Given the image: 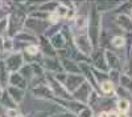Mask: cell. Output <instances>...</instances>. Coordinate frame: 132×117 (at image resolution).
Returning <instances> with one entry per match:
<instances>
[{"instance_id":"cell-1","label":"cell","mask_w":132,"mask_h":117,"mask_svg":"<svg viewBox=\"0 0 132 117\" xmlns=\"http://www.w3.org/2000/svg\"><path fill=\"white\" fill-rule=\"evenodd\" d=\"M75 41L78 43V48H79V51H82L85 55H89V53L91 52V45H90V41H89V37L87 36H85V35H82V36H78L75 39Z\"/></svg>"},{"instance_id":"cell-2","label":"cell","mask_w":132,"mask_h":117,"mask_svg":"<svg viewBox=\"0 0 132 117\" xmlns=\"http://www.w3.org/2000/svg\"><path fill=\"white\" fill-rule=\"evenodd\" d=\"M118 24L122 27L124 31H127V32H129V33H132V20H131L128 16L120 15V16L118 17Z\"/></svg>"},{"instance_id":"cell-3","label":"cell","mask_w":132,"mask_h":117,"mask_svg":"<svg viewBox=\"0 0 132 117\" xmlns=\"http://www.w3.org/2000/svg\"><path fill=\"white\" fill-rule=\"evenodd\" d=\"M106 59H107V63H108L110 67H112L114 69L118 68V65H119V57L115 55L114 52L107 51V52H106Z\"/></svg>"},{"instance_id":"cell-4","label":"cell","mask_w":132,"mask_h":117,"mask_svg":"<svg viewBox=\"0 0 132 117\" xmlns=\"http://www.w3.org/2000/svg\"><path fill=\"white\" fill-rule=\"evenodd\" d=\"M129 105L131 104H129V101L127 99H120L116 102V108H118L119 113H127L128 109H129Z\"/></svg>"},{"instance_id":"cell-5","label":"cell","mask_w":132,"mask_h":117,"mask_svg":"<svg viewBox=\"0 0 132 117\" xmlns=\"http://www.w3.org/2000/svg\"><path fill=\"white\" fill-rule=\"evenodd\" d=\"M101 89H102V92H103L104 94H111V93H114V91H115L114 82H111L110 80L103 81V82L101 84Z\"/></svg>"},{"instance_id":"cell-6","label":"cell","mask_w":132,"mask_h":117,"mask_svg":"<svg viewBox=\"0 0 132 117\" xmlns=\"http://www.w3.org/2000/svg\"><path fill=\"white\" fill-rule=\"evenodd\" d=\"M120 84H122L123 89L132 92V77L127 76V74H123V76H120Z\"/></svg>"},{"instance_id":"cell-7","label":"cell","mask_w":132,"mask_h":117,"mask_svg":"<svg viewBox=\"0 0 132 117\" xmlns=\"http://www.w3.org/2000/svg\"><path fill=\"white\" fill-rule=\"evenodd\" d=\"M111 43L114 44L115 48H122V47H124V44H126V40H124L123 36H114L112 40H111Z\"/></svg>"},{"instance_id":"cell-8","label":"cell","mask_w":132,"mask_h":117,"mask_svg":"<svg viewBox=\"0 0 132 117\" xmlns=\"http://www.w3.org/2000/svg\"><path fill=\"white\" fill-rule=\"evenodd\" d=\"M27 52L29 53V55H37V53H38V47L35 45V44H33V45H28L27 47Z\"/></svg>"},{"instance_id":"cell-9","label":"cell","mask_w":132,"mask_h":117,"mask_svg":"<svg viewBox=\"0 0 132 117\" xmlns=\"http://www.w3.org/2000/svg\"><path fill=\"white\" fill-rule=\"evenodd\" d=\"M79 117H93V111L90 108H85V109L81 111Z\"/></svg>"},{"instance_id":"cell-10","label":"cell","mask_w":132,"mask_h":117,"mask_svg":"<svg viewBox=\"0 0 132 117\" xmlns=\"http://www.w3.org/2000/svg\"><path fill=\"white\" fill-rule=\"evenodd\" d=\"M61 17L57 15V13H52L50 16H49V21L52 24H56V23H58V20H60Z\"/></svg>"},{"instance_id":"cell-11","label":"cell","mask_w":132,"mask_h":117,"mask_svg":"<svg viewBox=\"0 0 132 117\" xmlns=\"http://www.w3.org/2000/svg\"><path fill=\"white\" fill-rule=\"evenodd\" d=\"M7 113H8V116H9V117H16V116H17L16 111H12V109H8V111H7Z\"/></svg>"},{"instance_id":"cell-12","label":"cell","mask_w":132,"mask_h":117,"mask_svg":"<svg viewBox=\"0 0 132 117\" xmlns=\"http://www.w3.org/2000/svg\"><path fill=\"white\" fill-rule=\"evenodd\" d=\"M107 113H108V117H119V113L118 112H112L111 111V112H107Z\"/></svg>"},{"instance_id":"cell-13","label":"cell","mask_w":132,"mask_h":117,"mask_svg":"<svg viewBox=\"0 0 132 117\" xmlns=\"http://www.w3.org/2000/svg\"><path fill=\"white\" fill-rule=\"evenodd\" d=\"M98 117H108V113L107 112H102V113H99Z\"/></svg>"},{"instance_id":"cell-14","label":"cell","mask_w":132,"mask_h":117,"mask_svg":"<svg viewBox=\"0 0 132 117\" xmlns=\"http://www.w3.org/2000/svg\"><path fill=\"white\" fill-rule=\"evenodd\" d=\"M119 117H128L127 113H119Z\"/></svg>"},{"instance_id":"cell-15","label":"cell","mask_w":132,"mask_h":117,"mask_svg":"<svg viewBox=\"0 0 132 117\" xmlns=\"http://www.w3.org/2000/svg\"><path fill=\"white\" fill-rule=\"evenodd\" d=\"M16 117H24V116H20V114H17V116H16Z\"/></svg>"}]
</instances>
